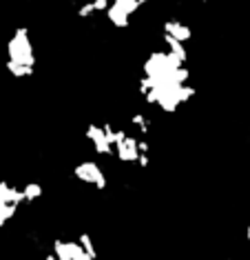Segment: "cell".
<instances>
[{
    "mask_svg": "<svg viewBox=\"0 0 250 260\" xmlns=\"http://www.w3.org/2000/svg\"><path fill=\"white\" fill-rule=\"evenodd\" d=\"M230 260H233V258H230Z\"/></svg>",
    "mask_w": 250,
    "mask_h": 260,
    "instance_id": "obj_7",
    "label": "cell"
},
{
    "mask_svg": "<svg viewBox=\"0 0 250 260\" xmlns=\"http://www.w3.org/2000/svg\"><path fill=\"white\" fill-rule=\"evenodd\" d=\"M7 69L14 78H29L35 69V51L25 27L16 29L7 45Z\"/></svg>",
    "mask_w": 250,
    "mask_h": 260,
    "instance_id": "obj_1",
    "label": "cell"
},
{
    "mask_svg": "<svg viewBox=\"0 0 250 260\" xmlns=\"http://www.w3.org/2000/svg\"><path fill=\"white\" fill-rule=\"evenodd\" d=\"M20 189H22V196H25V205L35 203V200L43 198V193H45L40 182H27V185H22Z\"/></svg>",
    "mask_w": 250,
    "mask_h": 260,
    "instance_id": "obj_5",
    "label": "cell"
},
{
    "mask_svg": "<svg viewBox=\"0 0 250 260\" xmlns=\"http://www.w3.org/2000/svg\"><path fill=\"white\" fill-rule=\"evenodd\" d=\"M22 205H25L22 189L0 180V227H3L5 222H9Z\"/></svg>",
    "mask_w": 250,
    "mask_h": 260,
    "instance_id": "obj_3",
    "label": "cell"
},
{
    "mask_svg": "<svg viewBox=\"0 0 250 260\" xmlns=\"http://www.w3.org/2000/svg\"><path fill=\"white\" fill-rule=\"evenodd\" d=\"M246 240H248V245H250V224H248V229H246Z\"/></svg>",
    "mask_w": 250,
    "mask_h": 260,
    "instance_id": "obj_6",
    "label": "cell"
},
{
    "mask_svg": "<svg viewBox=\"0 0 250 260\" xmlns=\"http://www.w3.org/2000/svg\"><path fill=\"white\" fill-rule=\"evenodd\" d=\"M148 0H111L109 9H106V20L111 22L113 27H129L131 18L138 14L140 7H144Z\"/></svg>",
    "mask_w": 250,
    "mask_h": 260,
    "instance_id": "obj_2",
    "label": "cell"
},
{
    "mask_svg": "<svg viewBox=\"0 0 250 260\" xmlns=\"http://www.w3.org/2000/svg\"><path fill=\"white\" fill-rule=\"evenodd\" d=\"M71 174L78 178L82 185H89L93 189H104L106 187V174L95 160H82L73 167Z\"/></svg>",
    "mask_w": 250,
    "mask_h": 260,
    "instance_id": "obj_4",
    "label": "cell"
}]
</instances>
